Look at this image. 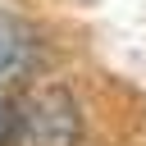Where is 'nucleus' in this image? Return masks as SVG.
Wrapping results in <instances>:
<instances>
[{
  "mask_svg": "<svg viewBox=\"0 0 146 146\" xmlns=\"http://www.w3.org/2000/svg\"><path fill=\"white\" fill-rule=\"evenodd\" d=\"M82 114L68 87H41L23 100V146H78Z\"/></svg>",
  "mask_w": 146,
  "mask_h": 146,
  "instance_id": "1",
  "label": "nucleus"
},
{
  "mask_svg": "<svg viewBox=\"0 0 146 146\" xmlns=\"http://www.w3.org/2000/svg\"><path fill=\"white\" fill-rule=\"evenodd\" d=\"M41 59H46V46H41L36 27L14 14H0V91L27 87L41 68Z\"/></svg>",
  "mask_w": 146,
  "mask_h": 146,
  "instance_id": "2",
  "label": "nucleus"
},
{
  "mask_svg": "<svg viewBox=\"0 0 146 146\" xmlns=\"http://www.w3.org/2000/svg\"><path fill=\"white\" fill-rule=\"evenodd\" d=\"M0 146H23V100L0 91Z\"/></svg>",
  "mask_w": 146,
  "mask_h": 146,
  "instance_id": "3",
  "label": "nucleus"
}]
</instances>
